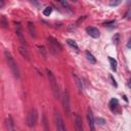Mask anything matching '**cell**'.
<instances>
[{
    "mask_svg": "<svg viewBox=\"0 0 131 131\" xmlns=\"http://www.w3.org/2000/svg\"><path fill=\"white\" fill-rule=\"evenodd\" d=\"M120 3H121V1H112V2H110V5L111 6H117Z\"/></svg>",
    "mask_w": 131,
    "mask_h": 131,
    "instance_id": "23",
    "label": "cell"
},
{
    "mask_svg": "<svg viewBox=\"0 0 131 131\" xmlns=\"http://www.w3.org/2000/svg\"><path fill=\"white\" fill-rule=\"evenodd\" d=\"M15 33H16V37L17 39L19 40L20 44L23 46H26L27 47V42L24 38V35H23V32H21V27H20V24L19 23H16L15 24Z\"/></svg>",
    "mask_w": 131,
    "mask_h": 131,
    "instance_id": "6",
    "label": "cell"
},
{
    "mask_svg": "<svg viewBox=\"0 0 131 131\" xmlns=\"http://www.w3.org/2000/svg\"><path fill=\"white\" fill-rule=\"evenodd\" d=\"M86 32H87V34H88L90 37H92V38H98L99 35H100L98 29L95 28V27H87V28H86Z\"/></svg>",
    "mask_w": 131,
    "mask_h": 131,
    "instance_id": "10",
    "label": "cell"
},
{
    "mask_svg": "<svg viewBox=\"0 0 131 131\" xmlns=\"http://www.w3.org/2000/svg\"><path fill=\"white\" fill-rule=\"evenodd\" d=\"M54 121H55V126H56V130L57 131H67L64 124H63V120L61 118V116L58 113L54 114Z\"/></svg>",
    "mask_w": 131,
    "mask_h": 131,
    "instance_id": "5",
    "label": "cell"
},
{
    "mask_svg": "<svg viewBox=\"0 0 131 131\" xmlns=\"http://www.w3.org/2000/svg\"><path fill=\"white\" fill-rule=\"evenodd\" d=\"M4 56H5V59H6L7 64H8V68L10 69L12 75H13L16 79H18V78H19V70H18V67H17L16 62L14 61L13 57L11 56V54H10L7 50L4 51Z\"/></svg>",
    "mask_w": 131,
    "mask_h": 131,
    "instance_id": "1",
    "label": "cell"
},
{
    "mask_svg": "<svg viewBox=\"0 0 131 131\" xmlns=\"http://www.w3.org/2000/svg\"><path fill=\"white\" fill-rule=\"evenodd\" d=\"M46 74H47V77H48V80H49V83H50V87H51L53 96H54V98L57 99V98H59V88H58L56 79H55L53 73L51 71H49L48 69L46 70Z\"/></svg>",
    "mask_w": 131,
    "mask_h": 131,
    "instance_id": "2",
    "label": "cell"
},
{
    "mask_svg": "<svg viewBox=\"0 0 131 131\" xmlns=\"http://www.w3.org/2000/svg\"><path fill=\"white\" fill-rule=\"evenodd\" d=\"M110 78H111V81H112V84H113V85H114L115 87H117V83H116V81L114 80V78H113V76H111Z\"/></svg>",
    "mask_w": 131,
    "mask_h": 131,
    "instance_id": "27",
    "label": "cell"
},
{
    "mask_svg": "<svg viewBox=\"0 0 131 131\" xmlns=\"http://www.w3.org/2000/svg\"><path fill=\"white\" fill-rule=\"evenodd\" d=\"M108 60H110V63H111L112 70H113V71H116V70H117V61H116L113 57H108Z\"/></svg>",
    "mask_w": 131,
    "mask_h": 131,
    "instance_id": "19",
    "label": "cell"
},
{
    "mask_svg": "<svg viewBox=\"0 0 131 131\" xmlns=\"http://www.w3.org/2000/svg\"><path fill=\"white\" fill-rule=\"evenodd\" d=\"M62 106H63V111L67 115L70 114V95H69V92L68 90H64L63 91V94H62Z\"/></svg>",
    "mask_w": 131,
    "mask_h": 131,
    "instance_id": "4",
    "label": "cell"
},
{
    "mask_svg": "<svg viewBox=\"0 0 131 131\" xmlns=\"http://www.w3.org/2000/svg\"><path fill=\"white\" fill-rule=\"evenodd\" d=\"M43 124H44V127H45V131H49V129H48V127H47V120H46V116L44 115V117H43Z\"/></svg>",
    "mask_w": 131,
    "mask_h": 131,
    "instance_id": "22",
    "label": "cell"
},
{
    "mask_svg": "<svg viewBox=\"0 0 131 131\" xmlns=\"http://www.w3.org/2000/svg\"><path fill=\"white\" fill-rule=\"evenodd\" d=\"M67 43H68V44H69L71 47H73L75 50H77V51L79 50V47H78L77 43H76L74 40H72V39H68V40H67Z\"/></svg>",
    "mask_w": 131,
    "mask_h": 131,
    "instance_id": "17",
    "label": "cell"
},
{
    "mask_svg": "<svg viewBox=\"0 0 131 131\" xmlns=\"http://www.w3.org/2000/svg\"><path fill=\"white\" fill-rule=\"evenodd\" d=\"M28 29H29V32H30L31 36L33 38H36L37 37V30H36V28H35L33 23H29L28 24Z\"/></svg>",
    "mask_w": 131,
    "mask_h": 131,
    "instance_id": "12",
    "label": "cell"
},
{
    "mask_svg": "<svg viewBox=\"0 0 131 131\" xmlns=\"http://www.w3.org/2000/svg\"><path fill=\"white\" fill-rule=\"evenodd\" d=\"M18 51H19V53L21 54V56H23L24 58L29 59V52H28V49H27V47H26V46L20 45V46L18 47Z\"/></svg>",
    "mask_w": 131,
    "mask_h": 131,
    "instance_id": "13",
    "label": "cell"
},
{
    "mask_svg": "<svg viewBox=\"0 0 131 131\" xmlns=\"http://www.w3.org/2000/svg\"><path fill=\"white\" fill-rule=\"evenodd\" d=\"M128 86L131 88V77H130V79H129V82H128Z\"/></svg>",
    "mask_w": 131,
    "mask_h": 131,
    "instance_id": "30",
    "label": "cell"
},
{
    "mask_svg": "<svg viewBox=\"0 0 131 131\" xmlns=\"http://www.w3.org/2000/svg\"><path fill=\"white\" fill-rule=\"evenodd\" d=\"M60 4H61L62 6H64V7H67V8H70V7H69V4H68L67 1H60Z\"/></svg>",
    "mask_w": 131,
    "mask_h": 131,
    "instance_id": "25",
    "label": "cell"
},
{
    "mask_svg": "<svg viewBox=\"0 0 131 131\" xmlns=\"http://www.w3.org/2000/svg\"><path fill=\"white\" fill-rule=\"evenodd\" d=\"M118 104H119L118 99H117V98H112V99H111V101H110V108L114 112V111H115V108L118 106Z\"/></svg>",
    "mask_w": 131,
    "mask_h": 131,
    "instance_id": "14",
    "label": "cell"
},
{
    "mask_svg": "<svg viewBox=\"0 0 131 131\" xmlns=\"http://www.w3.org/2000/svg\"><path fill=\"white\" fill-rule=\"evenodd\" d=\"M51 11H52V7H51V6H47L46 8H44V10H43V14L46 15V16H49L50 13H51Z\"/></svg>",
    "mask_w": 131,
    "mask_h": 131,
    "instance_id": "20",
    "label": "cell"
},
{
    "mask_svg": "<svg viewBox=\"0 0 131 131\" xmlns=\"http://www.w3.org/2000/svg\"><path fill=\"white\" fill-rule=\"evenodd\" d=\"M1 27L3 29H6L8 27V21L5 17V15H1Z\"/></svg>",
    "mask_w": 131,
    "mask_h": 131,
    "instance_id": "18",
    "label": "cell"
},
{
    "mask_svg": "<svg viewBox=\"0 0 131 131\" xmlns=\"http://www.w3.org/2000/svg\"><path fill=\"white\" fill-rule=\"evenodd\" d=\"M87 120H88V125L91 131H95V120H94V116L92 113V110L90 107L87 108Z\"/></svg>",
    "mask_w": 131,
    "mask_h": 131,
    "instance_id": "7",
    "label": "cell"
},
{
    "mask_svg": "<svg viewBox=\"0 0 131 131\" xmlns=\"http://www.w3.org/2000/svg\"><path fill=\"white\" fill-rule=\"evenodd\" d=\"M74 77H75V79H76V83H77V85H78V87H79V91L80 92H82V87H81V84H80V80L74 75Z\"/></svg>",
    "mask_w": 131,
    "mask_h": 131,
    "instance_id": "21",
    "label": "cell"
},
{
    "mask_svg": "<svg viewBox=\"0 0 131 131\" xmlns=\"http://www.w3.org/2000/svg\"><path fill=\"white\" fill-rule=\"evenodd\" d=\"M74 123H75V128L76 131H84V127H83V122H82V118L78 115L75 114L74 115Z\"/></svg>",
    "mask_w": 131,
    "mask_h": 131,
    "instance_id": "9",
    "label": "cell"
},
{
    "mask_svg": "<svg viewBox=\"0 0 131 131\" xmlns=\"http://www.w3.org/2000/svg\"><path fill=\"white\" fill-rule=\"evenodd\" d=\"M96 122H97L99 125H103V124H104V120L101 119V118H97V119H96Z\"/></svg>",
    "mask_w": 131,
    "mask_h": 131,
    "instance_id": "24",
    "label": "cell"
},
{
    "mask_svg": "<svg viewBox=\"0 0 131 131\" xmlns=\"http://www.w3.org/2000/svg\"><path fill=\"white\" fill-rule=\"evenodd\" d=\"M47 42H48L49 47H50V49H51L52 52H53V49H54V50H57V49H58V50H61V49H62L60 43L57 42L53 37H48V38H47Z\"/></svg>",
    "mask_w": 131,
    "mask_h": 131,
    "instance_id": "8",
    "label": "cell"
},
{
    "mask_svg": "<svg viewBox=\"0 0 131 131\" xmlns=\"http://www.w3.org/2000/svg\"><path fill=\"white\" fill-rule=\"evenodd\" d=\"M127 47H128L129 49H131V38L129 39V41H128V43H127Z\"/></svg>",
    "mask_w": 131,
    "mask_h": 131,
    "instance_id": "28",
    "label": "cell"
},
{
    "mask_svg": "<svg viewBox=\"0 0 131 131\" xmlns=\"http://www.w3.org/2000/svg\"><path fill=\"white\" fill-rule=\"evenodd\" d=\"M3 5H4V2H3V1H1V4H0V8H2V7H3Z\"/></svg>",
    "mask_w": 131,
    "mask_h": 131,
    "instance_id": "31",
    "label": "cell"
},
{
    "mask_svg": "<svg viewBox=\"0 0 131 131\" xmlns=\"http://www.w3.org/2000/svg\"><path fill=\"white\" fill-rule=\"evenodd\" d=\"M37 120H38V113L35 108H32L30 111V113L28 114V118H27V124L29 127H35L37 124Z\"/></svg>",
    "mask_w": 131,
    "mask_h": 131,
    "instance_id": "3",
    "label": "cell"
},
{
    "mask_svg": "<svg viewBox=\"0 0 131 131\" xmlns=\"http://www.w3.org/2000/svg\"><path fill=\"white\" fill-rule=\"evenodd\" d=\"M85 54H86L87 59H88L91 63H95V62H96V59H95V57L93 56V54H92V53H90L89 51H86V52H85Z\"/></svg>",
    "mask_w": 131,
    "mask_h": 131,
    "instance_id": "15",
    "label": "cell"
},
{
    "mask_svg": "<svg viewBox=\"0 0 131 131\" xmlns=\"http://www.w3.org/2000/svg\"><path fill=\"white\" fill-rule=\"evenodd\" d=\"M118 38H119V35L117 34L115 37H114V42H116V43H118Z\"/></svg>",
    "mask_w": 131,
    "mask_h": 131,
    "instance_id": "29",
    "label": "cell"
},
{
    "mask_svg": "<svg viewBox=\"0 0 131 131\" xmlns=\"http://www.w3.org/2000/svg\"><path fill=\"white\" fill-rule=\"evenodd\" d=\"M115 24H116V21H115V20H112V21H110V23H105L104 26L110 27V26H113V25H115Z\"/></svg>",
    "mask_w": 131,
    "mask_h": 131,
    "instance_id": "26",
    "label": "cell"
},
{
    "mask_svg": "<svg viewBox=\"0 0 131 131\" xmlns=\"http://www.w3.org/2000/svg\"><path fill=\"white\" fill-rule=\"evenodd\" d=\"M6 127H7V131H15L14 130V125H13V121L11 116H8L6 118Z\"/></svg>",
    "mask_w": 131,
    "mask_h": 131,
    "instance_id": "11",
    "label": "cell"
},
{
    "mask_svg": "<svg viewBox=\"0 0 131 131\" xmlns=\"http://www.w3.org/2000/svg\"><path fill=\"white\" fill-rule=\"evenodd\" d=\"M38 49H39V52L41 54V56L43 57V59H46L47 57V53H46V49L44 46H38Z\"/></svg>",
    "mask_w": 131,
    "mask_h": 131,
    "instance_id": "16",
    "label": "cell"
}]
</instances>
